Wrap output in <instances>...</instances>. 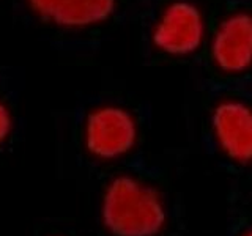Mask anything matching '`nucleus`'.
<instances>
[{
    "label": "nucleus",
    "mask_w": 252,
    "mask_h": 236,
    "mask_svg": "<svg viewBox=\"0 0 252 236\" xmlns=\"http://www.w3.org/2000/svg\"><path fill=\"white\" fill-rule=\"evenodd\" d=\"M101 220L114 236H158L167 224V205L147 181L118 175L102 192Z\"/></svg>",
    "instance_id": "1"
},
{
    "label": "nucleus",
    "mask_w": 252,
    "mask_h": 236,
    "mask_svg": "<svg viewBox=\"0 0 252 236\" xmlns=\"http://www.w3.org/2000/svg\"><path fill=\"white\" fill-rule=\"evenodd\" d=\"M208 38L207 16L192 0L165 3L150 30L153 49L173 59L194 55L208 43Z\"/></svg>",
    "instance_id": "2"
},
{
    "label": "nucleus",
    "mask_w": 252,
    "mask_h": 236,
    "mask_svg": "<svg viewBox=\"0 0 252 236\" xmlns=\"http://www.w3.org/2000/svg\"><path fill=\"white\" fill-rule=\"evenodd\" d=\"M139 140V123L131 110L117 104H102L87 115L84 144L99 161H117L129 154Z\"/></svg>",
    "instance_id": "3"
},
{
    "label": "nucleus",
    "mask_w": 252,
    "mask_h": 236,
    "mask_svg": "<svg viewBox=\"0 0 252 236\" xmlns=\"http://www.w3.org/2000/svg\"><path fill=\"white\" fill-rule=\"evenodd\" d=\"M210 59L220 73L244 74L252 68V13L236 10L225 14L208 38Z\"/></svg>",
    "instance_id": "4"
},
{
    "label": "nucleus",
    "mask_w": 252,
    "mask_h": 236,
    "mask_svg": "<svg viewBox=\"0 0 252 236\" xmlns=\"http://www.w3.org/2000/svg\"><path fill=\"white\" fill-rule=\"evenodd\" d=\"M210 121L220 153L236 164H252V106L236 98H224L213 107Z\"/></svg>",
    "instance_id": "5"
},
{
    "label": "nucleus",
    "mask_w": 252,
    "mask_h": 236,
    "mask_svg": "<svg viewBox=\"0 0 252 236\" xmlns=\"http://www.w3.org/2000/svg\"><path fill=\"white\" fill-rule=\"evenodd\" d=\"M43 21L62 29H90L114 14L117 0H27Z\"/></svg>",
    "instance_id": "6"
},
{
    "label": "nucleus",
    "mask_w": 252,
    "mask_h": 236,
    "mask_svg": "<svg viewBox=\"0 0 252 236\" xmlns=\"http://www.w3.org/2000/svg\"><path fill=\"white\" fill-rule=\"evenodd\" d=\"M11 129V114L8 107L0 101V142H3Z\"/></svg>",
    "instance_id": "7"
},
{
    "label": "nucleus",
    "mask_w": 252,
    "mask_h": 236,
    "mask_svg": "<svg viewBox=\"0 0 252 236\" xmlns=\"http://www.w3.org/2000/svg\"><path fill=\"white\" fill-rule=\"evenodd\" d=\"M240 236H252V228H248V230H246V232H243Z\"/></svg>",
    "instance_id": "8"
}]
</instances>
